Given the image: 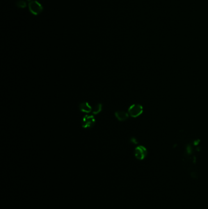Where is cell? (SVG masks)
Listing matches in <instances>:
<instances>
[{"label":"cell","instance_id":"9","mask_svg":"<svg viewBox=\"0 0 208 209\" xmlns=\"http://www.w3.org/2000/svg\"><path fill=\"white\" fill-rule=\"evenodd\" d=\"M26 1H29V2H31V1H32V0H26Z\"/></svg>","mask_w":208,"mask_h":209},{"label":"cell","instance_id":"8","mask_svg":"<svg viewBox=\"0 0 208 209\" xmlns=\"http://www.w3.org/2000/svg\"><path fill=\"white\" fill-rule=\"evenodd\" d=\"M16 6L18 8L23 9L26 7V1H25L24 0H18L16 3Z\"/></svg>","mask_w":208,"mask_h":209},{"label":"cell","instance_id":"6","mask_svg":"<svg viewBox=\"0 0 208 209\" xmlns=\"http://www.w3.org/2000/svg\"><path fill=\"white\" fill-rule=\"evenodd\" d=\"M79 110L85 113H90L92 111V108L88 102H82L79 105Z\"/></svg>","mask_w":208,"mask_h":209},{"label":"cell","instance_id":"2","mask_svg":"<svg viewBox=\"0 0 208 209\" xmlns=\"http://www.w3.org/2000/svg\"><path fill=\"white\" fill-rule=\"evenodd\" d=\"M143 111V106L139 104H133L128 108V114L132 118H137Z\"/></svg>","mask_w":208,"mask_h":209},{"label":"cell","instance_id":"5","mask_svg":"<svg viewBox=\"0 0 208 209\" xmlns=\"http://www.w3.org/2000/svg\"><path fill=\"white\" fill-rule=\"evenodd\" d=\"M128 113L125 111H117L115 112V116L117 118V120L121 122L125 121L129 118Z\"/></svg>","mask_w":208,"mask_h":209},{"label":"cell","instance_id":"3","mask_svg":"<svg viewBox=\"0 0 208 209\" xmlns=\"http://www.w3.org/2000/svg\"><path fill=\"white\" fill-rule=\"evenodd\" d=\"M95 118L93 115H85L81 122V126L83 129H91L93 127L95 124Z\"/></svg>","mask_w":208,"mask_h":209},{"label":"cell","instance_id":"1","mask_svg":"<svg viewBox=\"0 0 208 209\" xmlns=\"http://www.w3.org/2000/svg\"><path fill=\"white\" fill-rule=\"evenodd\" d=\"M30 13L34 15H38L42 13L43 8L42 5L37 1H32L28 4Z\"/></svg>","mask_w":208,"mask_h":209},{"label":"cell","instance_id":"4","mask_svg":"<svg viewBox=\"0 0 208 209\" xmlns=\"http://www.w3.org/2000/svg\"><path fill=\"white\" fill-rule=\"evenodd\" d=\"M147 150L142 145H139L136 147L134 150L135 157L139 160H143L147 156Z\"/></svg>","mask_w":208,"mask_h":209},{"label":"cell","instance_id":"7","mask_svg":"<svg viewBox=\"0 0 208 209\" xmlns=\"http://www.w3.org/2000/svg\"><path fill=\"white\" fill-rule=\"evenodd\" d=\"M102 109H103V104L100 103H98L95 106H94V107L93 108L92 111V114L95 115H98L102 111Z\"/></svg>","mask_w":208,"mask_h":209}]
</instances>
